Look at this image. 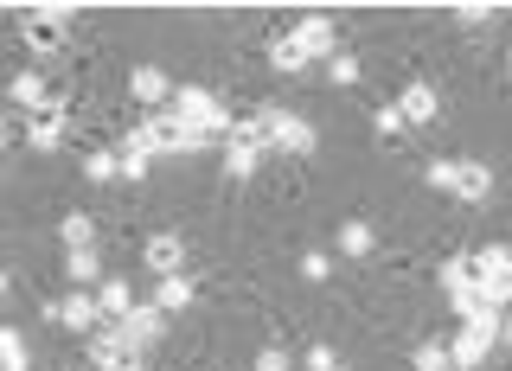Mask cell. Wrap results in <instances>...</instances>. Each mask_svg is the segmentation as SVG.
<instances>
[{
	"label": "cell",
	"instance_id": "6da1fadb",
	"mask_svg": "<svg viewBox=\"0 0 512 371\" xmlns=\"http://www.w3.org/2000/svg\"><path fill=\"white\" fill-rule=\"evenodd\" d=\"M250 122H256V135H263V148H282V154H314L320 148L314 122L295 116V109H282V103H263Z\"/></svg>",
	"mask_w": 512,
	"mask_h": 371
},
{
	"label": "cell",
	"instance_id": "7a4b0ae2",
	"mask_svg": "<svg viewBox=\"0 0 512 371\" xmlns=\"http://www.w3.org/2000/svg\"><path fill=\"white\" fill-rule=\"evenodd\" d=\"M167 109H173L180 122H192L199 135H212V141L231 135V109H224L205 84H173V103H167Z\"/></svg>",
	"mask_w": 512,
	"mask_h": 371
},
{
	"label": "cell",
	"instance_id": "3957f363",
	"mask_svg": "<svg viewBox=\"0 0 512 371\" xmlns=\"http://www.w3.org/2000/svg\"><path fill=\"white\" fill-rule=\"evenodd\" d=\"M135 135L148 141V154H154V148H160V154H205V148H212V135H199V128L180 122L173 109H148V122H141Z\"/></svg>",
	"mask_w": 512,
	"mask_h": 371
},
{
	"label": "cell",
	"instance_id": "277c9868",
	"mask_svg": "<svg viewBox=\"0 0 512 371\" xmlns=\"http://www.w3.org/2000/svg\"><path fill=\"white\" fill-rule=\"evenodd\" d=\"M468 269H474V288L506 314L512 308V244H480L468 256Z\"/></svg>",
	"mask_w": 512,
	"mask_h": 371
},
{
	"label": "cell",
	"instance_id": "5b68a950",
	"mask_svg": "<svg viewBox=\"0 0 512 371\" xmlns=\"http://www.w3.org/2000/svg\"><path fill=\"white\" fill-rule=\"evenodd\" d=\"M500 320H506V314H474V320H461V333L448 340V365H455V371H480V359L500 346Z\"/></svg>",
	"mask_w": 512,
	"mask_h": 371
},
{
	"label": "cell",
	"instance_id": "8992f818",
	"mask_svg": "<svg viewBox=\"0 0 512 371\" xmlns=\"http://www.w3.org/2000/svg\"><path fill=\"white\" fill-rule=\"evenodd\" d=\"M90 371H141V346L128 340L122 327L103 320V327L90 333Z\"/></svg>",
	"mask_w": 512,
	"mask_h": 371
},
{
	"label": "cell",
	"instance_id": "52a82bcc",
	"mask_svg": "<svg viewBox=\"0 0 512 371\" xmlns=\"http://www.w3.org/2000/svg\"><path fill=\"white\" fill-rule=\"evenodd\" d=\"M256 160H263V135H256V122H231V135H224V173L231 180H250Z\"/></svg>",
	"mask_w": 512,
	"mask_h": 371
},
{
	"label": "cell",
	"instance_id": "ba28073f",
	"mask_svg": "<svg viewBox=\"0 0 512 371\" xmlns=\"http://www.w3.org/2000/svg\"><path fill=\"white\" fill-rule=\"evenodd\" d=\"M141 263H148L154 276H186V237L180 231H154L148 244H141Z\"/></svg>",
	"mask_w": 512,
	"mask_h": 371
},
{
	"label": "cell",
	"instance_id": "9c48e42d",
	"mask_svg": "<svg viewBox=\"0 0 512 371\" xmlns=\"http://www.w3.org/2000/svg\"><path fill=\"white\" fill-rule=\"evenodd\" d=\"M288 39L301 45V58H308V64H314V58H327V64L340 58V39H333V20H327V13H308V20L288 32Z\"/></svg>",
	"mask_w": 512,
	"mask_h": 371
},
{
	"label": "cell",
	"instance_id": "30bf717a",
	"mask_svg": "<svg viewBox=\"0 0 512 371\" xmlns=\"http://www.w3.org/2000/svg\"><path fill=\"white\" fill-rule=\"evenodd\" d=\"M7 96H13V103L26 109L32 122H39V116H58V103H52V84H45L39 71H20V77L7 84Z\"/></svg>",
	"mask_w": 512,
	"mask_h": 371
},
{
	"label": "cell",
	"instance_id": "8fae6325",
	"mask_svg": "<svg viewBox=\"0 0 512 371\" xmlns=\"http://www.w3.org/2000/svg\"><path fill=\"white\" fill-rule=\"evenodd\" d=\"M128 96L148 103V109H167L173 103V77L160 71V64H135V71H128Z\"/></svg>",
	"mask_w": 512,
	"mask_h": 371
},
{
	"label": "cell",
	"instance_id": "7c38bea8",
	"mask_svg": "<svg viewBox=\"0 0 512 371\" xmlns=\"http://www.w3.org/2000/svg\"><path fill=\"white\" fill-rule=\"evenodd\" d=\"M448 192H455V199H468V205L493 199V167H487V160H455V180H448Z\"/></svg>",
	"mask_w": 512,
	"mask_h": 371
},
{
	"label": "cell",
	"instance_id": "4fadbf2b",
	"mask_svg": "<svg viewBox=\"0 0 512 371\" xmlns=\"http://www.w3.org/2000/svg\"><path fill=\"white\" fill-rule=\"evenodd\" d=\"M135 308H141V301H135V288H128L122 276H103V288H96V314H103L109 327H122V320L135 314Z\"/></svg>",
	"mask_w": 512,
	"mask_h": 371
},
{
	"label": "cell",
	"instance_id": "5bb4252c",
	"mask_svg": "<svg viewBox=\"0 0 512 371\" xmlns=\"http://www.w3.org/2000/svg\"><path fill=\"white\" fill-rule=\"evenodd\" d=\"M397 116H404L410 128L436 122V116H442V96H436V84H404V96H397Z\"/></svg>",
	"mask_w": 512,
	"mask_h": 371
},
{
	"label": "cell",
	"instance_id": "9a60e30c",
	"mask_svg": "<svg viewBox=\"0 0 512 371\" xmlns=\"http://www.w3.org/2000/svg\"><path fill=\"white\" fill-rule=\"evenodd\" d=\"M58 327H71V333H96V327H103V314H96V295H90V288H71V295L58 301Z\"/></svg>",
	"mask_w": 512,
	"mask_h": 371
},
{
	"label": "cell",
	"instance_id": "2e32d148",
	"mask_svg": "<svg viewBox=\"0 0 512 371\" xmlns=\"http://www.w3.org/2000/svg\"><path fill=\"white\" fill-rule=\"evenodd\" d=\"M333 250H340V256H352V263H365V256L378 250V231H372L365 218H346L340 231H333Z\"/></svg>",
	"mask_w": 512,
	"mask_h": 371
},
{
	"label": "cell",
	"instance_id": "e0dca14e",
	"mask_svg": "<svg viewBox=\"0 0 512 371\" xmlns=\"http://www.w3.org/2000/svg\"><path fill=\"white\" fill-rule=\"evenodd\" d=\"M122 333H128V340H135L141 352H148V346L160 340V333H167V314H160V308H154V301H141V308H135V314H128V320H122Z\"/></svg>",
	"mask_w": 512,
	"mask_h": 371
},
{
	"label": "cell",
	"instance_id": "ac0fdd59",
	"mask_svg": "<svg viewBox=\"0 0 512 371\" xmlns=\"http://www.w3.org/2000/svg\"><path fill=\"white\" fill-rule=\"evenodd\" d=\"M192 295H199V288H192V276H160L154 308H160V314H180V308H192Z\"/></svg>",
	"mask_w": 512,
	"mask_h": 371
},
{
	"label": "cell",
	"instance_id": "d6986e66",
	"mask_svg": "<svg viewBox=\"0 0 512 371\" xmlns=\"http://www.w3.org/2000/svg\"><path fill=\"white\" fill-rule=\"evenodd\" d=\"M58 244H64V250H96V218H90V212H64Z\"/></svg>",
	"mask_w": 512,
	"mask_h": 371
},
{
	"label": "cell",
	"instance_id": "ffe728a7",
	"mask_svg": "<svg viewBox=\"0 0 512 371\" xmlns=\"http://www.w3.org/2000/svg\"><path fill=\"white\" fill-rule=\"evenodd\" d=\"M0 371H32V352H26V333L0 320Z\"/></svg>",
	"mask_w": 512,
	"mask_h": 371
},
{
	"label": "cell",
	"instance_id": "44dd1931",
	"mask_svg": "<svg viewBox=\"0 0 512 371\" xmlns=\"http://www.w3.org/2000/svg\"><path fill=\"white\" fill-rule=\"evenodd\" d=\"M84 180H96V186L122 180V154H116V148H96V154H84Z\"/></svg>",
	"mask_w": 512,
	"mask_h": 371
},
{
	"label": "cell",
	"instance_id": "7402d4cb",
	"mask_svg": "<svg viewBox=\"0 0 512 371\" xmlns=\"http://www.w3.org/2000/svg\"><path fill=\"white\" fill-rule=\"evenodd\" d=\"M64 276H71L77 288H90L96 276H103V256H96V250H71V256H64Z\"/></svg>",
	"mask_w": 512,
	"mask_h": 371
},
{
	"label": "cell",
	"instance_id": "603a6c76",
	"mask_svg": "<svg viewBox=\"0 0 512 371\" xmlns=\"http://www.w3.org/2000/svg\"><path fill=\"white\" fill-rule=\"evenodd\" d=\"M269 64H276V71H282V77H295V71H308V58H301V45H295V39H288V32H282V39H276V45H269Z\"/></svg>",
	"mask_w": 512,
	"mask_h": 371
},
{
	"label": "cell",
	"instance_id": "cb8c5ba5",
	"mask_svg": "<svg viewBox=\"0 0 512 371\" xmlns=\"http://www.w3.org/2000/svg\"><path fill=\"white\" fill-rule=\"evenodd\" d=\"M122 180H148V141L141 135L122 141Z\"/></svg>",
	"mask_w": 512,
	"mask_h": 371
},
{
	"label": "cell",
	"instance_id": "d4e9b609",
	"mask_svg": "<svg viewBox=\"0 0 512 371\" xmlns=\"http://www.w3.org/2000/svg\"><path fill=\"white\" fill-rule=\"evenodd\" d=\"M410 365L416 371H455V365H448V340H423V346L410 352Z\"/></svg>",
	"mask_w": 512,
	"mask_h": 371
},
{
	"label": "cell",
	"instance_id": "484cf974",
	"mask_svg": "<svg viewBox=\"0 0 512 371\" xmlns=\"http://www.w3.org/2000/svg\"><path fill=\"white\" fill-rule=\"evenodd\" d=\"M26 135H32V148H39V154H58V141H64V122H58V116H39V122L26 128Z\"/></svg>",
	"mask_w": 512,
	"mask_h": 371
},
{
	"label": "cell",
	"instance_id": "4316f807",
	"mask_svg": "<svg viewBox=\"0 0 512 371\" xmlns=\"http://www.w3.org/2000/svg\"><path fill=\"white\" fill-rule=\"evenodd\" d=\"M442 288H448V295L474 288V269H468V256H448V263H442Z\"/></svg>",
	"mask_w": 512,
	"mask_h": 371
},
{
	"label": "cell",
	"instance_id": "83f0119b",
	"mask_svg": "<svg viewBox=\"0 0 512 371\" xmlns=\"http://www.w3.org/2000/svg\"><path fill=\"white\" fill-rule=\"evenodd\" d=\"M327 77H333L340 90H352V84H359V58H352V52H340V58L327 64Z\"/></svg>",
	"mask_w": 512,
	"mask_h": 371
},
{
	"label": "cell",
	"instance_id": "f1b7e54d",
	"mask_svg": "<svg viewBox=\"0 0 512 371\" xmlns=\"http://www.w3.org/2000/svg\"><path fill=\"white\" fill-rule=\"evenodd\" d=\"M301 276H308V282H327L333 276V256L327 250H308V256H301Z\"/></svg>",
	"mask_w": 512,
	"mask_h": 371
},
{
	"label": "cell",
	"instance_id": "f546056e",
	"mask_svg": "<svg viewBox=\"0 0 512 371\" xmlns=\"http://www.w3.org/2000/svg\"><path fill=\"white\" fill-rule=\"evenodd\" d=\"M423 180L436 186V192H448V180H455V160H448V154H442V160H429V167H423Z\"/></svg>",
	"mask_w": 512,
	"mask_h": 371
},
{
	"label": "cell",
	"instance_id": "4dcf8cb0",
	"mask_svg": "<svg viewBox=\"0 0 512 371\" xmlns=\"http://www.w3.org/2000/svg\"><path fill=\"white\" fill-rule=\"evenodd\" d=\"M256 371H295V359H288L282 346H263V352H256Z\"/></svg>",
	"mask_w": 512,
	"mask_h": 371
},
{
	"label": "cell",
	"instance_id": "1f68e13d",
	"mask_svg": "<svg viewBox=\"0 0 512 371\" xmlns=\"http://www.w3.org/2000/svg\"><path fill=\"white\" fill-rule=\"evenodd\" d=\"M493 7H480V0H468V7H455V26H487Z\"/></svg>",
	"mask_w": 512,
	"mask_h": 371
},
{
	"label": "cell",
	"instance_id": "d6a6232c",
	"mask_svg": "<svg viewBox=\"0 0 512 371\" xmlns=\"http://www.w3.org/2000/svg\"><path fill=\"white\" fill-rule=\"evenodd\" d=\"M372 128H378V135H397V128H404V116H397V103H384L378 116H372Z\"/></svg>",
	"mask_w": 512,
	"mask_h": 371
},
{
	"label": "cell",
	"instance_id": "836d02e7",
	"mask_svg": "<svg viewBox=\"0 0 512 371\" xmlns=\"http://www.w3.org/2000/svg\"><path fill=\"white\" fill-rule=\"evenodd\" d=\"M308 371H340V359H333V346H308Z\"/></svg>",
	"mask_w": 512,
	"mask_h": 371
},
{
	"label": "cell",
	"instance_id": "e575fe53",
	"mask_svg": "<svg viewBox=\"0 0 512 371\" xmlns=\"http://www.w3.org/2000/svg\"><path fill=\"white\" fill-rule=\"evenodd\" d=\"M500 346H506V352H512V314H506V320H500Z\"/></svg>",
	"mask_w": 512,
	"mask_h": 371
},
{
	"label": "cell",
	"instance_id": "d590c367",
	"mask_svg": "<svg viewBox=\"0 0 512 371\" xmlns=\"http://www.w3.org/2000/svg\"><path fill=\"white\" fill-rule=\"evenodd\" d=\"M0 141H7V103H0Z\"/></svg>",
	"mask_w": 512,
	"mask_h": 371
},
{
	"label": "cell",
	"instance_id": "8d00e7d4",
	"mask_svg": "<svg viewBox=\"0 0 512 371\" xmlns=\"http://www.w3.org/2000/svg\"><path fill=\"white\" fill-rule=\"evenodd\" d=\"M506 77H512V52H506Z\"/></svg>",
	"mask_w": 512,
	"mask_h": 371
},
{
	"label": "cell",
	"instance_id": "74e56055",
	"mask_svg": "<svg viewBox=\"0 0 512 371\" xmlns=\"http://www.w3.org/2000/svg\"><path fill=\"white\" fill-rule=\"evenodd\" d=\"M0 295H7V276H0Z\"/></svg>",
	"mask_w": 512,
	"mask_h": 371
}]
</instances>
